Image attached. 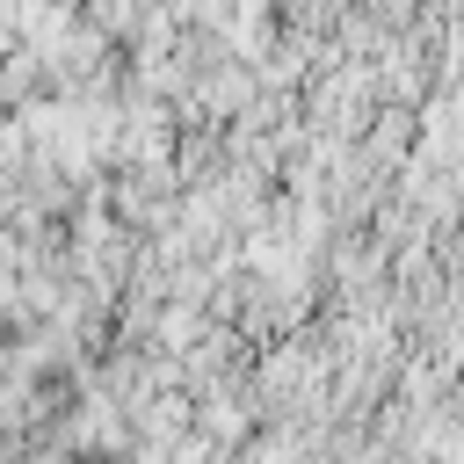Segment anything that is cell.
Segmentation results:
<instances>
[{
    "label": "cell",
    "instance_id": "cell-1",
    "mask_svg": "<svg viewBox=\"0 0 464 464\" xmlns=\"http://www.w3.org/2000/svg\"><path fill=\"white\" fill-rule=\"evenodd\" d=\"M7 116H14V109H7V94H0V123H7Z\"/></svg>",
    "mask_w": 464,
    "mask_h": 464
}]
</instances>
